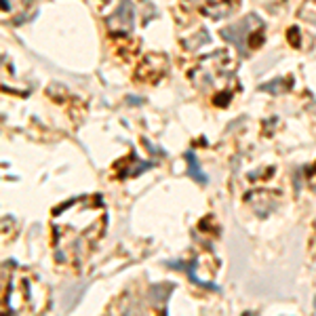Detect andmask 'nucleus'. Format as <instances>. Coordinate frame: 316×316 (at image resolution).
Returning <instances> with one entry per match:
<instances>
[{
  "instance_id": "nucleus-1",
  "label": "nucleus",
  "mask_w": 316,
  "mask_h": 316,
  "mask_svg": "<svg viewBox=\"0 0 316 316\" xmlns=\"http://www.w3.org/2000/svg\"><path fill=\"white\" fill-rule=\"evenodd\" d=\"M188 160H190V175H196V179L198 181H207V175L200 171V166H198V160H196V156L192 154V152H188Z\"/></svg>"
}]
</instances>
